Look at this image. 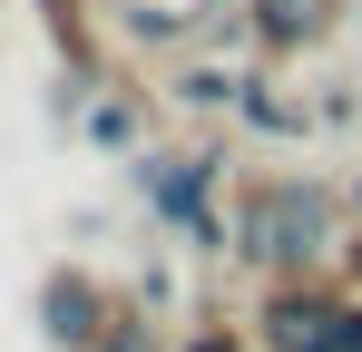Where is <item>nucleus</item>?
I'll use <instances>...</instances> for the list:
<instances>
[{
  "label": "nucleus",
  "mask_w": 362,
  "mask_h": 352,
  "mask_svg": "<svg viewBox=\"0 0 362 352\" xmlns=\"http://www.w3.org/2000/svg\"><path fill=\"white\" fill-rule=\"evenodd\" d=\"M40 313H49V333H59V343H98V293H88V284H49Z\"/></svg>",
  "instance_id": "nucleus-1"
},
{
  "label": "nucleus",
  "mask_w": 362,
  "mask_h": 352,
  "mask_svg": "<svg viewBox=\"0 0 362 352\" xmlns=\"http://www.w3.org/2000/svg\"><path fill=\"white\" fill-rule=\"evenodd\" d=\"M206 176H216L206 157H186V167H167V176H157V206H167V216H186L196 235H206V216H196V206H206Z\"/></svg>",
  "instance_id": "nucleus-2"
},
{
  "label": "nucleus",
  "mask_w": 362,
  "mask_h": 352,
  "mask_svg": "<svg viewBox=\"0 0 362 352\" xmlns=\"http://www.w3.org/2000/svg\"><path fill=\"white\" fill-rule=\"evenodd\" d=\"M108 352H147V343H137V333H108Z\"/></svg>",
  "instance_id": "nucleus-3"
},
{
  "label": "nucleus",
  "mask_w": 362,
  "mask_h": 352,
  "mask_svg": "<svg viewBox=\"0 0 362 352\" xmlns=\"http://www.w3.org/2000/svg\"><path fill=\"white\" fill-rule=\"evenodd\" d=\"M196 352H235V343H226V333H206V343H196Z\"/></svg>",
  "instance_id": "nucleus-4"
}]
</instances>
